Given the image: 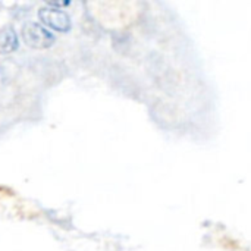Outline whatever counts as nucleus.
<instances>
[{
  "label": "nucleus",
  "instance_id": "2",
  "mask_svg": "<svg viewBox=\"0 0 251 251\" xmlns=\"http://www.w3.org/2000/svg\"><path fill=\"white\" fill-rule=\"evenodd\" d=\"M38 18L41 21V25H44L47 29L50 28L57 32H68L72 26L69 15L62 9H56L50 6L41 7L38 12Z\"/></svg>",
  "mask_w": 251,
  "mask_h": 251
},
{
  "label": "nucleus",
  "instance_id": "1",
  "mask_svg": "<svg viewBox=\"0 0 251 251\" xmlns=\"http://www.w3.org/2000/svg\"><path fill=\"white\" fill-rule=\"evenodd\" d=\"M22 38L24 43L31 49H49L56 41V37L50 29H47L44 25L37 22H26L22 26Z\"/></svg>",
  "mask_w": 251,
  "mask_h": 251
},
{
  "label": "nucleus",
  "instance_id": "3",
  "mask_svg": "<svg viewBox=\"0 0 251 251\" xmlns=\"http://www.w3.org/2000/svg\"><path fill=\"white\" fill-rule=\"evenodd\" d=\"M19 47L16 31L10 25H4L0 29V54H10Z\"/></svg>",
  "mask_w": 251,
  "mask_h": 251
}]
</instances>
